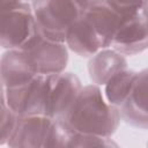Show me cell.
Returning a JSON list of instances; mask_svg holds the SVG:
<instances>
[{"instance_id":"cell-1","label":"cell","mask_w":148,"mask_h":148,"mask_svg":"<svg viewBox=\"0 0 148 148\" xmlns=\"http://www.w3.org/2000/svg\"><path fill=\"white\" fill-rule=\"evenodd\" d=\"M59 120L72 132L112 136L121 117L119 109L105 99L101 87L92 83L82 88L73 105Z\"/></svg>"},{"instance_id":"cell-2","label":"cell","mask_w":148,"mask_h":148,"mask_svg":"<svg viewBox=\"0 0 148 148\" xmlns=\"http://www.w3.org/2000/svg\"><path fill=\"white\" fill-rule=\"evenodd\" d=\"M72 131L61 121L45 114L18 116L9 142L10 148L67 147Z\"/></svg>"},{"instance_id":"cell-3","label":"cell","mask_w":148,"mask_h":148,"mask_svg":"<svg viewBox=\"0 0 148 148\" xmlns=\"http://www.w3.org/2000/svg\"><path fill=\"white\" fill-rule=\"evenodd\" d=\"M0 42L5 50H22L37 35L30 2L0 5Z\"/></svg>"},{"instance_id":"cell-4","label":"cell","mask_w":148,"mask_h":148,"mask_svg":"<svg viewBox=\"0 0 148 148\" xmlns=\"http://www.w3.org/2000/svg\"><path fill=\"white\" fill-rule=\"evenodd\" d=\"M31 5L38 32L53 42L65 43L68 29L82 15L73 0H34Z\"/></svg>"},{"instance_id":"cell-5","label":"cell","mask_w":148,"mask_h":148,"mask_svg":"<svg viewBox=\"0 0 148 148\" xmlns=\"http://www.w3.org/2000/svg\"><path fill=\"white\" fill-rule=\"evenodd\" d=\"M31 69L37 75H52L65 71L68 62V47L65 43L44 38L39 32L22 49Z\"/></svg>"},{"instance_id":"cell-6","label":"cell","mask_w":148,"mask_h":148,"mask_svg":"<svg viewBox=\"0 0 148 148\" xmlns=\"http://www.w3.org/2000/svg\"><path fill=\"white\" fill-rule=\"evenodd\" d=\"M46 91L47 75H36L23 86L1 88V98L18 116L44 114Z\"/></svg>"},{"instance_id":"cell-7","label":"cell","mask_w":148,"mask_h":148,"mask_svg":"<svg viewBox=\"0 0 148 148\" xmlns=\"http://www.w3.org/2000/svg\"><path fill=\"white\" fill-rule=\"evenodd\" d=\"M80 79L71 72L47 75V91L44 114L52 119H61L82 90Z\"/></svg>"},{"instance_id":"cell-8","label":"cell","mask_w":148,"mask_h":148,"mask_svg":"<svg viewBox=\"0 0 148 148\" xmlns=\"http://www.w3.org/2000/svg\"><path fill=\"white\" fill-rule=\"evenodd\" d=\"M111 47L123 56H135L148 49V20L141 14L121 17Z\"/></svg>"},{"instance_id":"cell-9","label":"cell","mask_w":148,"mask_h":148,"mask_svg":"<svg viewBox=\"0 0 148 148\" xmlns=\"http://www.w3.org/2000/svg\"><path fill=\"white\" fill-rule=\"evenodd\" d=\"M119 111L126 124L148 130V68L138 72L132 91Z\"/></svg>"},{"instance_id":"cell-10","label":"cell","mask_w":148,"mask_h":148,"mask_svg":"<svg viewBox=\"0 0 148 148\" xmlns=\"http://www.w3.org/2000/svg\"><path fill=\"white\" fill-rule=\"evenodd\" d=\"M1 88H15L30 82L37 74L29 66L22 50H6L0 60Z\"/></svg>"},{"instance_id":"cell-11","label":"cell","mask_w":148,"mask_h":148,"mask_svg":"<svg viewBox=\"0 0 148 148\" xmlns=\"http://www.w3.org/2000/svg\"><path fill=\"white\" fill-rule=\"evenodd\" d=\"M126 68L127 61L125 56L112 47L99 50L88 61L89 77L94 84L99 87H103L112 76Z\"/></svg>"},{"instance_id":"cell-12","label":"cell","mask_w":148,"mask_h":148,"mask_svg":"<svg viewBox=\"0 0 148 148\" xmlns=\"http://www.w3.org/2000/svg\"><path fill=\"white\" fill-rule=\"evenodd\" d=\"M65 44L75 54L90 58L102 50L101 42L88 18L82 14L68 29Z\"/></svg>"},{"instance_id":"cell-13","label":"cell","mask_w":148,"mask_h":148,"mask_svg":"<svg viewBox=\"0 0 148 148\" xmlns=\"http://www.w3.org/2000/svg\"><path fill=\"white\" fill-rule=\"evenodd\" d=\"M82 14L88 18L91 27L94 28L101 42L102 49L111 47V43L114 37L116 30L120 23L121 16L118 15L104 2L91 7Z\"/></svg>"},{"instance_id":"cell-14","label":"cell","mask_w":148,"mask_h":148,"mask_svg":"<svg viewBox=\"0 0 148 148\" xmlns=\"http://www.w3.org/2000/svg\"><path fill=\"white\" fill-rule=\"evenodd\" d=\"M138 72L133 69H124L112 76L103 87L105 99L113 106L120 108L128 98Z\"/></svg>"},{"instance_id":"cell-15","label":"cell","mask_w":148,"mask_h":148,"mask_svg":"<svg viewBox=\"0 0 148 148\" xmlns=\"http://www.w3.org/2000/svg\"><path fill=\"white\" fill-rule=\"evenodd\" d=\"M18 114L12 110L7 103L1 98V112H0V145H7L12 139L16 128Z\"/></svg>"},{"instance_id":"cell-16","label":"cell","mask_w":148,"mask_h":148,"mask_svg":"<svg viewBox=\"0 0 148 148\" xmlns=\"http://www.w3.org/2000/svg\"><path fill=\"white\" fill-rule=\"evenodd\" d=\"M111 136L73 132L69 136L68 147H117Z\"/></svg>"},{"instance_id":"cell-17","label":"cell","mask_w":148,"mask_h":148,"mask_svg":"<svg viewBox=\"0 0 148 148\" xmlns=\"http://www.w3.org/2000/svg\"><path fill=\"white\" fill-rule=\"evenodd\" d=\"M104 3L121 17H128L141 13L143 0H104Z\"/></svg>"},{"instance_id":"cell-18","label":"cell","mask_w":148,"mask_h":148,"mask_svg":"<svg viewBox=\"0 0 148 148\" xmlns=\"http://www.w3.org/2000/svg\"><path fill=\"white\" fill-rule=\"evenodd\" d=\"M73 1L79 6V8L81 9L82 13L87 12L88 9H90L91 7H94L96 5L104 2V0H73Z\"/></svg>"},{"instance_id":"cell-19","label":"cell","mask_w":148,"mask_h":148,"mask_svg":"<svg viewBox=\"0 0 148 148\" xmlns=\"http://www.w3.org/2000/svg\"><path fill=\"white\" fill-rule=\"evenodd\" d=\"M141 14L148 20V0H143L142 8H141Z\"/></svg>"},{"instance_id":"cell-20","label":"cell","mask_w":148,"mask_h":148,"mask_svg":"<svg viewBox=\"0 0 148 148\" xmlns=\"http://www.w3.org/2000/svg\"><path fill=\"white\" fill-rule=\"evenodd\" d=\"M32 2L34 0H0V5L1 3H15V2Z\"/></svg>"},{"instance_id":"cell-21","label":"cell","mask_w":148,"mask_h":148,"mask_svg":"<svg viewBox=\"0 0 148 148\" xmlns=\"http://www.w3.org/2000/svg\"><path fill=\"white\" fill-rule=\"evenodd\" d=\"M147 145H148V142H147Z\"/></svg>"}]
</instances>
